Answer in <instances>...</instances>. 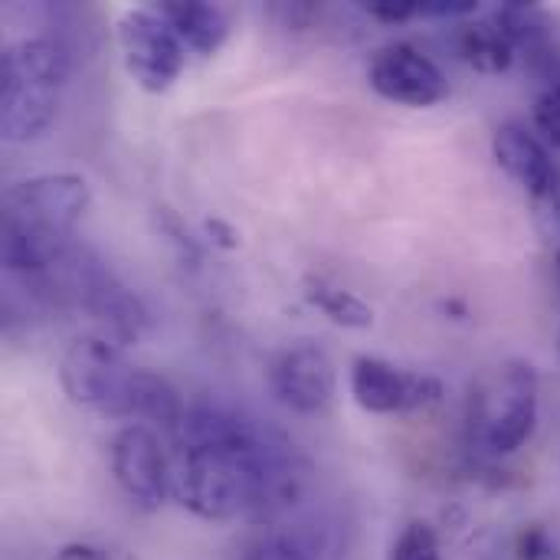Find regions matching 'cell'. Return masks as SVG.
I'll return each instance as SVG.
<instances>
[{"label": "cell", "mask_w": 560, "mask_h": 560, "mask_svg": "<svg viewBox=\"0 0 560 560\" xmlns=\"http://www.w3.org/2000/svg\"><path fill=\"white\" fill-rule=\"evenodd\" d=\"M272 397L302 417H318L335 404L338 368L318 341H292L272 354L266 371Z\"/></svg>", "instance_id": "8"}, {"label": "cell", "mask_w": 560, "mask_h": 560, "mask_svg": "<svg viewBox=\"0 0 560 560\" xmlns=\"http://www.w3.org/2000/svg\"><path fill=\"white\" fill-rule=\"evenodd\" d=\"M203 236H207L217 249H236V246H240V233H236L226 220H220V217H207V220H203Z\"/></svg>", "instance_id": "23"}, {"label": "cell", "mask_w": 560, "mask_h": 560, "mask_svg": "<svg viewBox=\"0 0 560 560\" xmlns=\"http://www.w3.org/2000/svg\"><path fill=\"white\" fill-rule=\"evenodd\" d=\"M551 551H555V545L545 528L532 525L518 535V560H545L551 558Z\"/></svg>", "instance_id": "21"}, {"label": "cell", "mask_w": 560, "mask_h": 560, "mask_svg": "<svg viewBox=\"0 0 560 560\" xmlns=\"http://www.w3.org/2000/svg\"><path fill=\"white\" fill-rule=\"evenodd\" d=\"M118 46L125 72L135 79L138 89L161 95L167 92L187 62V46L174 33V26L154 10H128L118 20Z\"/></svg>", "instance_id": "7"}, {"label": "cell", "mask_w": 560, "mask_h": 560, "mask_svg": "<svg viewBox=\"0 0 560 560\" xmlns=\"http://www.w3.org/2000/svg\"><path fill=\"white\" fill-rule=\"evenodd\" d=\"M305 299H308L322 315H328L335 325H341V328H358V331H364V328L374 325L371 305L361 302L354 292L335 285V282L325 279V276H308V279H305Z\"/></svg>", "instance_id": "16"}, {"label": "cell", "mask_w": 560, "mask_h": 560, "mask_svg": "<svg viewBox=\"0 0 560 560\" xmlns=\"http://www.w3.org/2000/svg\"><path fill=\"white\" fill-rule=\"evenodd\" d=\"M158 13L174 26L184 46L194 49L197 56H213L230 33L226 10L207 0H164L158 3Z\"/></svg>", "instance_id": "14"}, {"label": "cell", "mask_w": 560, "mask_h": 560, "mask_svg": "<svg viewBox=\"0 0 560 560\" xmlns=\"http://www.w3.org/2000/svg\"><path fill=\"white\" fill-rule=\"evenodd\" d=\"M89 207V184L79 174H39L13 184L0 207V256L7 272L39 279L75 246L72 233Z\"/></svg>", "instance_id": "2"}, {"label": "cell", "mask_w": 560, "mask_h": 560, "mask_svg": "<svg viewBox=\"0 0 560 560\" xmlns=\"http://www.w3.org/2000/svg\"><path fill=\"white\" fill-rule=\"evenodd\" d=\"M472 436L492 456L518 453L538 427V374L525 361H509L472 397Z\"/></svg>", "instance_id": "6"}, {"label": "cell", "mask_w": 560, "mask_h": 560, "mask_svg": "<svg viewBox=\"0 0 560 560\" xmlns=\"http://www.w3.org/2000/svg\"><path fill=\"white\" fill-rule=\"evenodd\" d=\"M174 446L171 495L207 522H276L308 486L295 443L220 404L187 407Z\"/></svg>", "instance_id": "1"}, {"label": "cell", "mask_w": 560, "mask_h": 560, "mask_svg": "<svg viewBox=\"0 0 560 560\" xmlns=\"http://www.w3.org/2000/svg\"><path fill=\"white\" fill-rule=\"evenodd\" d=\"M390 560H443L436 532L427 522H410L390 548Z\"/></svg>", "instance_id": "17"}, {"label": "cell", "mask_w": 560, "mask_h": 560, "mask_svg": "<svg viewBox=\"0 0 560 560\" xmlns=\"http://www.w3.org/2000/svg\"><path fill=\"white\" fill-rule=\"evenodd\" d=\"M141 368H131L118 345L102 335H79L59 364V384L75 407L98 417L135 420Z\"/></svg>", "instance_id": "5"}, {"label": "cell", "mask_w": 560, "mask_h": 560, "mask_svg": "<svg viewBox=\"0 0 560 560\" xmlns=\"http://www.w3.org/2000/svg\"><path fill=\"white\" fill-rule=\"evenodd\" d=\"M158 230H161V236H167L171 240V246L177 249V256L187 262V266H200V259H203V249H200V243L190 236V230L184 226V220L174 213V210H167V207H158Z\"/></svg>", "instance_id": "18"}, {"label": "cell", "mask_w": 560, "mask_h": 560, "mask_svg": "<svg viewBox=\"0 0 560 560\" xmlns=\"http://www.w3.org/2000/svg\"><path fill=\"white\" fill-rule=\"evenodd\" d=\"M46 276H59L62 299H72L85 315H92L108 341L135 345L148 335L151 315L144 302L92 249L72 246L62 262Z\"/></svg>", "instance_id": "4"}, {"label": "cell", "mask_w": 560, "mask_h": 560, "mask_svg": "<svg viewBox=\"0 0 560 560\" xmlns=\"http://www.w3.org/2000/svg\"><path fill=\"white\" fill-rule=\"evenodd\" d=\"M364 10L381 23H407L410 16H420V0H368Z\"/></svg>", "instance_id": "20"}, {"label": "cell", "mask_w": 560, "mask_h": 560, "mask_svg": "<svg viewBox=\"0 0 560 560\" xmlns=\"http://www.w3.org/2000/svg\"><path fill=\"white\" fill-rule=\"evenodd\" d=\"M108 463L118 489L141 512H158L171 492V463L158 433L144 423H131L112 436Z\"/></svg>", "instance_id": "10"}, {"label": "cell", "mask_w": 560, "mask_h": 560, "mask_svg": "<svg viewBox=\"0 0 560 560\" xmlns=\"http://www.w3.org/2000/svg\"><path fill=\"white\" fill-rule=\"evenodd\" d=\"M351 397L368 413H417L443 400V384L364 354L351 364Z\"/></svg>", "instance_id": "11"}, {"label": "cell", "mask_w": 560, "mask_h": 560, "mask_svg": "<svg viewBox=\"0 0 560 560\" xmlns=\"http://www.w3.org/2000/svg\"><path fill=\"white\" fill-rule=\"evenodd\" d=\"M69 59L46 36L10 43L0 56V135L10 144H30L56 121Z\"/></svg>", "instance_id": "3"}, {"label": "cell", "mask_w": 560, "mask_h": 560, "mask_svg": "<svg viewBox=\"0 0 560 560\" xmlns=\"http://www.w3.org/2000/svg\"><path fill=\"white\" fill-rule=\"evenodd\" d=\"M456 46H459V56L476 69V72H486V75H502L512 69L515 62V43L505 36V30L495 23V16L489 20H476V23H466L456 36Z\"/></svg>", "instance_id": "15"}, {"label": "cell", "mask_w": 560, "mask_h": 560, "mask_svg": "<svg viewBox=\"0 0 560 560\" xmlns=\"http://www.w3.org/2000/svg\"><path fill=\"white\" fill-rule=\"evenodd\" d=\"M368 82L381 98L410 105V108H430L450 95V82L443 69L410 43L381 46L371 56Z\"/></svg>", "instance_id": "12"}, {"label": "cell", "mask_w": 560, "mask_h": 560, "mask_svg": "<svg viewBox=\"0 0 560 560\" xmlns=\"http://www.w3.org/2000/svg\"><path fill=\"white\" fill-rule=\"evenodd\" d=\"M341 535L325 518H295L266 525L243 551V560H338Z\"/></svg>", "instance_id": "13"}, {"label": "cell", "mask_w": 560, "mask_h": 560, "mask_svg": "<svg viewBox=\"0 0 560 560\" xmlns=\"http://www.w3.org/2000/svg\"><path fill=\"white\" fill-rule=\"evenodd\" d=\"M492 154L499 167L532 197V207L545 230H558L560 223V171L551 161V151L532 135L525 125L509 121L492 138Z\"/></svg>", "instance_id": "9"}, {"label": "cell", "mask_w": 560, "mask_h": 560, "mask_svg": "<svg viewBox=\"0 0 560 560\" xmlns=\"http://www.w3.org/2000/svg\"><path fill=\"white\" fill-rule=\"evenodd\" d=\"M56 560H112L105 551H98V548H92V545H66Z\"/></svg>", "instance_id": "24"}, {"label": "cell", "mask_w": 560, "mask_h": 560, "mask_svg": "<svg viewBox=\"0 0 560 560\" xmlns=\"http://www.w3.org/2000/svg\"><path fill=\"white\" fill-rule=\"evenodd\" d=\"M535 128L548 144L560 148V85H545V92L535 98Z\"/></svg>", "instance_id": "19"}, {"label": "cell", "mask_w": 560, "mask_h": 560, "mask_svg": "<svg viewBox=\"0 0 560 560\" xmlns=\"http://www.w3.org/2000/svg\"><path fill=\"white\" fill-rule=\"evenodd\" d=\"M476 0H420V16L433 20H453V16H469L476 13Z\"/></svg>", "instance_id": "22"}]
</instances>
